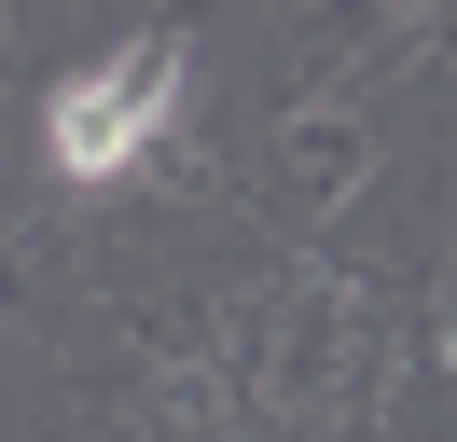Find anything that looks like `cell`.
<instances>
[{
    "label": "cell",
    "mask_w": 457,
    "mask_h": 442,
    "mask_svg": "<svg viewBox=\"0 0 457 442\" xmlns=\"http://www.w3.org/2000/svg\"><path fill=\"white\" fill-rule=\"evenodd\" d=\"M180 83H195V55L153 28V42H112V55H84V70L42 97V152H56V180L70 193H97V180H125V166L167 138V110H180Z\"/></svg>",
    "instance_id": "cell-1"
}]
</instances>
